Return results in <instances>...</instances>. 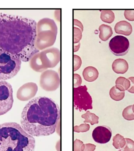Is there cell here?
I'll return each mask as SVG.
<instances>
[{
    "label": "cell",
    "instance_id": "obj_14",
    "mask_svg": "<svg viewBox=\"0 0 134 151\" xmlns=\"http://www.w3.org/2000/svg\"><path fill=\"white\" fill-rule=\"evenodd\" d=\"M29 66L33 70L38 73H42L47 70L43 65L41 58L40 52L34 54L29 61Z\"/></svg>",
    "mask_w": 134,
    "mask_h": 151
},
{
    "label": "cell",
    "instance_id": "obj_12",
    "mask_svg": "<svg viewBox=\"0 0 134 151\" xmlns=\"http://www.w3.org/2000/svg\"><path fill=\"white\" fill-rule=\"evenodd\" d=\"M111 136V129L105 126H98L94 129L92 133L94 141L99 144H104L109 142Z\"/></svg>",
    "mask_w": 134,
    "mask_h": 151
},
{
    "label": "cell",
    "instance_id": "obj_27",
    "mask_svg": "<svg viewBox=\"0 0 134 151\" xmlns=\"http://www.w3.org/2000/svg\"><path fill=\"white\" fill-rule=\"evenodd\" d=\"M126 144L123 151H134V141L129 138H125Z\"/></svg>",
    "mask_w": 134,
    "mask_h": 151
},
{
    "label": "cell",
    "instance_id": "obj_7",
    "mask_svg": "<svg viewBox=\"0 0 134 151\" xmlns=\"http://www.w3.org/2000/svg\"><path fill=\"white\" fill-rule=\"evenodd\" d=\"M61 80L59 75L52 70H47L42 72L40 76V85L41 88L48 92L56 91L59 87Z\"/></svg>",
    "mask_w": 134,
    "mask_h": 151
},
{
    "label": "cell",
    "instance_id": "obj_30",
    "mask_svg": "<svg viewBox=\"0 0 134 151\" xmlns=\"http://www.w3.org/2000/svg\"><path fill=\"white\" fill-rule=\"evenodd\" d=\"M125 17L129 21H134V10H126L124 11Z\"/></svg>",
    "mask_w": 134,
    "mask_h": 151
},
{
    "label": "cell",
    "instance_id": "obj_22",
    "mask_svg": "<svg viewBox=\"0 0 134 151\" xmlns=\"http://www.w3.org/2000/svg\"><path fill=\"white\" fill-rule=\"evenodd\" d=\"M115 18V14L112 11L104 10L101 11V19L103 22L111 23L113 22Z\"/></svg>",
    "mask_w": 134,
    "mask_h": 151
},
{
    "label": "cell",
    "instance_id": "obj_37",
    "mask_svg": "<svg viewBox=\"0 0 134 151\" xmlns=\"http://www.w3.org/2000/svg\"><path fill=\"white\" fill-rule=\"evenodd\" d=\"M133 111L134 113V104L133 105Z\"/></svg>",
    "mask_w": 134,
    "mask_h": 151
},
{
    "label": "cell",
    "instance_id": "obj_21",
    "mask_svg": "<svg viewBox=\"0 0 134 151\" xmlns=\"http://www.w3.org/2000/svg\"><path fill=\"white\" fill-rule=\"evenodd\" d=\"M109 95L113 100L116 101H120L124 97L125 92L119 90L116 86H114L110 89Z\"/></svg>",
    "mask_w": 134,
    "mask_h": 151
},
{
    "label": "cell",
    "instance_id": "obj_17",
    "mask_svg": "<svg viewBox=\"0 0 134 151\" xmlns=\"http://www.w3.org/2000/svg\"><path fill=\"white\" fill-rule=\"evenodd\" d=\"M82 75L84 80L88 82L95 81L98 78L99 73L96 68L92 66H88L83 70Z\"/></svg>",
    "mask_w": 134,
    "mask_h": 151
},
{
    "label": "cell",
    "instance_id": "obj_26",
    "mask_svg": "<svg viewBox=\"0 0 134 151\" xmlns=\"http://www.w3.org/2000/svg\"><path fill=\"white\" fill-rule=\"evenodd\" d=\"M82 31L80 28L74 27V44L79 42L82 37Z\"/></svg>",
    "mask_w": 134,
    "mask_h": 151
},
{
    "label": "cell",
    "instance_id": "obj_2",
    "mask_svg": "<svg viewBox=\"0 0 134 151\" xmlns=\"http://www.w3.org/2000/svg\"><path fill=\"white\" fill-rule=\"evenodd\" d=\"M60 119L58 104L51 98L39 96L32 99L23 109L21 126L32 136H46L55 133Z\"/></svg>",
    "mask_w": 134,
    "mask_h": 151
},
{
    "label": "cell",
    "instance_id": "obj_36",
    "mask_svg": "<svg viewBox=\"0 0 134 151\" xmlns=\"http://www.w3.org/2000/svg\"><path fill=\"white\" fill-rule=\"evenodd\" d=\"M80 45H81V44L80 42H78V43L74 44V52H77L78 51L79 49Z\"/></svg>",
    "mask_w": 134,
    "mask_h": 151
},
{
    "label": "cell",
    "instance_id": "obj_15",
    "mask_svg": "<svg viewBox=\"0 0 134 151\" xmlns=\"http://www.w3.org/2000/svg\"><path fill=\"white\" fill-rule=\"evenodd\" d=\"M114 29L115 32L117 34H123L126 36L130 35L133 31L131 25L125 21L118 22L115 24Z\"/></svg>",
    "mask_w": 134,
    "mask_h": 151
},
{
    "label": "cell",
    "instance_id": "obj_24",
    "mask_svg": "<svg viewBox=\"0 0 134 151\" xmlns=\"http://www.w3.org/2000/svg\"><path fill=\"white\" fill-rule=\"evenodd\" d=\"M122 116L126 120L130 121L134 120V113L133 111V105L128 106L123 109Z\"/></svg>",
    "mask_w": 134,
    "mask_h": 151
},
{
    "label": "cell",
    "instance_id": "obj_9",
    "mask_svg": "<svg viewBox=\"0 0 134 151\" xmlns=\"http://www.w3.org/2000/svg\"><path fill=\"white\" fill-rule=\"evenodd\" d=\"M109 48L110 51L116 56H122L128 52L129 48V40L122 35H116L109 41Z\"/></svg>",
    "mask_w": 134,
    "mask_h": 151
},
{
    "label": "cell",
    "instance_id": "obj_3",
    "mask_svg": "<svg viewBox=\"0 0 134 151\" xmlns=\"http://www.w3.org/2000/svg\"><path fill=\"white\" fill-rule=\"evenodd\" d=\"M35 140L16 122L0 124V151H34Z\"/></svg>",
    "mask_w": 134,
    "mask_h": 151
},
{
    "label": "cell",
    "instance_id": "obj_20",
    "mask_svg": "<svg viewBox=\"0 0 134 151\" xmlns=\"http://www.w3.org/2000/svg\"><path fill=\"white\" fill-rule=\"evenodd\" d=\"M82 118L85 119L84 123H89L91 125L98 123L99 117L93 113H91L89 111H87L86 113L81 116Z\"/></svg>",
    "mask_w": 134,
    "mask_h": 151
},
{
    "label": "cell",
    "instance_id": "obj_1",
    "mask_svg": "<svg viewBox=\"0 0 134 151\" xmlns=\"http://www.w3.org/2000/svg\"><path fill=\"white\" fill-rule=\"evenodd\" d=\"M36 22L32 19L0 13V50L23 62L39 52L35 47Z\"/></svg>",
    "mask_w": 134,
    "mask_h": 151
},
{
    "label": "cell",
    "instance_id": "obj_35",
    "mask_svg": "<svg viewBox=\"0 0 134 151\" xmlns=\"http://www.w3.org/2000/svg\"><path fill=\"white\" fill-rule=\"evenodd\" d=\"M61 10L60 9L59 10H56L55 12V17L56 19L59 21H60L61 19Z\"/></svg>",
    "mask_w": 134,
    "mask_h": 151
},
{
    "label": "cell",
    "instance_id": "obj_25",
    "mask_svg": "<svg viewBox=\"0 0 134 151\" xmlns=\"http://www.w3.org/2000/svg\"><path fill=\"white\" fill-rule=\"evenodd\" d=\"M90 125L86 123L81 124L80 126L74 127V132L76 133H83L88 132L90 129Z\"/></svg>",
    "mask_w": 134,
    "mask_h": 151
},
{
    "label": "cell",
    "instance_id": "obj_33",
    "mask_svg": "<svg viewBox=\"0 0 134 151\" xmlns=\"http://www.w3.org/2000/svg\"><path fill=\"white\" fill-rule=\"evenodd\" d=\"M130 81V87L128 90V91L131 93H134V77H130L128 78Z\"/></svg>",
    "mask_w": 134,
    "mask_h": 151
},
{
    "label": "cell",
    "instance_id": "obj_28",
    "mask_svg": "<svg viewBox=\"0 0 134 151\" xmlns=\"http://www.w3.org/2000/svg\"><path fill=\"white\" fill-rule=\"evenodd\" d=\"M85 148V145L83 142L76 139L74 142V151H83Z\"/></svg>",
    "mask_w": 134,
    "mask_h": 151
},
{
    "label": "cell",
    "instance_id": "obj_6",
    "mask_svg": "<svg viewBox=\"0 0 134 151\" xmlns=\"http://www.w3.org/2000/svg\"><path fill=\"white\" fill-rule=\"evenodd\" d=\"M13 103V90L11 85L5 81L0 80V116L10 111Z\"/></svg>",
    "mask_w": 134,
    "mask_h": 151
},
{
    "label": "cell",
    "instance_id": "obj_13",
    "mask_svg": "<svg viewBox=\"0 0 134 151\" xmlns=\"http://www.w3.org/2000/svg\"><path fill=\"white\" fill-rule=\"evenodd\" d=\"M36 34L43 31L58 33V27L53 20L48 18L41 19L36 23Z\"/></svg>",
    "mask_w": 134,
    "mask_h": 151
},
{
    "label": "cell",
    "instance_id": "obj_29",
    "mask_svg": "<svg viewBox=\"0 0 134 151\" xmlns=\"http://www.w3.org/2000/svg\"><path fill=\"white\" fill-rule=\"evenodd\" d=\"M82 61L81 58L78 55H74V71H76L81 67Z\"/></svg>",
    "mask_w": 134,
    "mask_h": 151
},
{
    "label": "cell",
    "instance_id": "obj_10",
    "mask_svg": "<svg viewBox=\"0 0 134 151\" xmlns=\"http://www.w3.org/2000/svg\"><path fill=\"white\" fill-rule=\"evenodd\" d=\"M57 34L51 31H43L36 34L35 47L39 51L52 47L55 43Z\"/></svg>",
    "mask_w": 134,
    "mask_h": 151
},
{
    "label": "cell",
    "instance_id": "obj_19",
    "mask_svg": "<svg viewBox=\"0 0 134 151\" xmlns=\"http://www.w3.org/2000/svg\"><path fill=\"white\" fill-rule=\"evenodd\" d=\"M116 87L121 91L128 90L130 87V81L128 79L123 77H119L116 81Z\"/></svg>",
    "mask_w": 134,
    "mask_h": 151
},
{
    "label": "cell",
    "instance_id": "obj_23",
    "mask_svg": "<svg viewBox=\"0 0 134 151\" xmlns=\"http://www.w3.org/2000/svg\"><path fill=\"white\" fill-rule=\"evenodd\" d=\"M113 146L116 149L120 150L123 148L125 146L126 141L123 136L119 134H116L113 139Z\"/></svg>",
    "mask_w": 134,
    "mask_h": 151
},
{
    "label": "cell",
    "instance_id": "obj_32",
    "mask_svg": "<svg viewBox=\"0 0 134 151\" xmlns=\"http://www.w3.org/2000/svg\"><path fill=\"white\" fill-rule=\"evenodd\" d=\"M96 147V146L93 144H86L85 145V148L83 151H94Z\"/></svg>",
    "mask_w": 134,
    "mask_h": 151
},
{
    "label": "cell",
    "instance_id": "obj_18",
    "mask_svg": "<svg viewBox=\"0 0 134 151\" xmlns=\"http://www.w3.org/2000/svg\"><path fill=\"white\" fill-rule=\"evenodd\" d=\"M98 29L100 31L99 37L102 41H107L113 35V32L111 27L108 25H101Z\"/></svg>",
    "mask_w": 134,
    "mask_h": 151
},
{
    "label": "cell",
    "instance_id": "obj_34",
    "mask_svg": "<svg viewBox=\"0 0 134 151\" xmlns=\"http://www.w3.org/2000/svg\"><path fill=\"white\" fill-rule=\"evenodd\" d=\"M74 26H76L77 27H79L80 29H81L82 32L83 31V24L81 21L79 20L76 19H74Z\"/></svg>",
    "mask_w": 134,
    "mask_h": 151
},
{
    "label": "cell",
    "instance_id": "obj_8",
    "mask_svg": "<svg viewBox=\"0 0 134 151\" xmlns=\"http://www.w3.org/2000/svg\"><path fill=\"white\" fill-rule=\"evenodd\" d=\"M40 58L46 69L56 67L61 60V52L55 47L48 48L40 52Z\"/></svg>",
    "mask_w": 134,
    "mask_h": 151
},
{
    "label": "cell",
    "instance_id": "obj_5",
    "mask_svg": "<svg viewBox=\"0 0 134 151\" xmlns=\"http://www.w3.org/2000/svg\"><path fill=\"white\" fill-rule=\"evenodd\" d=\"M73 101L75 108L80 112L93 109V100L86 86L73 88Z\"/></svg>",
    "mask_w": 134,
    "mask_h": 151
},
{
    "label": "cell",
    "instance_id": "obj_11",
    "mask_svg": "<svg viewBox=\"0 0 134 151\" xmlns=\"http://www.w3.org/2000/svg\"><path fill=\"white\" fill-rule=\"evenodd\" d=\"M38 90V87L35 83H27L18 90L16 97L21 101H28L36 95Z\"/></svg>",
    "mask_w": 134,
    "mask_h": 151
},
{
    "label": "cell",
    "instance_id": "obj_4",
    "mask_svg": "<svg viewBox=\"0 0 134 151\" xmlns=\"http://www.w3.org/2000/svg\"><path fill=\"white\" fill-rule=\"evenodd\" d=\"M22 61L0 50V80L14 77L19 71Z\"/></svg>",
    "mask_w": 134,
    "mask_h": 151
},
{
    "label": "cell",
    "instance_id": "obj_31",
    "mask_svg": "<svg viewBox=\"0 0 134 151\" xmlns=\"http://www.w3.org/2000/svg\"><path fill=\"white\" fill-rule=\"evenodd\" d=\"M82 79L81 76L77 74H74V87H77L81 86Z\"/></svg>",
    "mask_w": 134,
    "mask_h": 151
},
{
    "label": "cell",
    "instance_id": "obj_16",
    "mask_svg": "<svg viewBox=\"0 0 134 151\" xmlns=\"http://www.w3.org/2000/svg\"><path fill=\"white\" fill-rule=\"evenodd\" d=\"M113 70L117 74H123L126 73L129 68V65L125 60L123 59H117L112 64Z\"/></svg>",
    "mask_w": 134,
    "mask_h": 151
}]
</instances>
